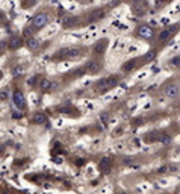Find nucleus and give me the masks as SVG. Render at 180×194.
I'll use <instances>...</instances> for the list:
<instances>
[{
    "mask_svg": "<svg viewBox=\"0 0 180 194\" xmlns=\"http://www.w3.org/2000/svg\"><path fill=\"white\" fill-rule=\"evenodd\" d=\"M35 32H36V27H35L34 25H29V26H26L24 29H23V36H24V38L34 36Z\"/></svg>",
    "mask_w": 180,
    "mask_h": 194,
    "instance_id": "nucleus-15",
    "label": "nucleus"
},
{
    "mask_svg": "<svg viewBox=\"0 0 180 194\" xmlns=\"http://www.w3.org/2000/svg\"><path fill=\"white\" fill-rule=\"evenodd\" d=\"M0 77H2V71H0Z\"/></svg>",
    "mask_w": 180,
    "mask_h": 194,
    "instance_id": "nucleus-28",
    "label": "nucleus"
},
{
    "mask_svg": "<svg viewBox=\"0 0 180 194\" xmlns=\"http://www.w3.org/2000/svg\"><path fill=\"white\" fill-rule=\"evenodd\" d=\"M111 164H112V158H109V156H104V158H102V161H100V170H102L103 173H106L108 170L111 169Z\"/></svg>",
    "mask_w": 180,
    "mask_h": 194,
    "instance_id": "nucleus-11",
    "label": "nucleus"
},
{
    "mask_svg": "<svg viewBox=\"0 0 180 194\" xmlns=\"http://www.w3.org/2000/svg\"><path fill=\"white\" fill-rule=\"evenodd\" d=\"M21 70H23V67H17V68H14V70H12V75H14V76H18V75H21V73H20Z\"/></svg>",
    "mask_w": 180,
    "mask_h": 194,
    "instance_id": "nucleus-21",
    "label": "nucleus"
},
{
    "mask_svg": "<svg viewBox=\"0 0 180 194\" xmlns=\"http://www.w3.org/2000/svg\"><path fill=\"white\" fill-rule=\"evenodd\" d=\"M177 32V27H172V29H163L162 32L159 34V40L162 42H165V41H168L170 38H172V35Z\"/></svg>",
    "mask_w": 180,
    "mask_h": 194,
    "instance_id": "nucleus-8",
    "label": "nucleus"
},
{
    "mask_svg": "<svg viewBox=\"0 0 180 194\" xmlns=\"http://www.w3.org/2000/svg\"><path fill=\"white\" fill-rule=\"evenodd\" d=\"M8 46H9V49H12V50H17V49H20V47L23 46V40H21L20 36H12Z\"/></svg>",
    "mask_w": 180,
    "mask_h": 194,
    "instance_id": "nucleus-9",
    "label": "nucleus"
},
{
    "mask_svg": "<svg viewBox=\"0 0 180 194\" xmlns=\"http://www.w3.org/2000/svg\"><path fill=\"white\" fill-rule=\"evenodd\" d=\"M106 46V41H102V42H98V44H95V47H94V52L95 53H103L104 52V47Z\"/></svg>",
    "mask_w": 180,
    "mask_h": 194,
    "instance_id": "nucleus-19",
    "label": "nucleus"
},
{
    "mask_svg": "<svg viewBox=\"0 0 180 194\" xmlns=\"http://www.w3.org/2000/svg\"><path fill=\"white\" fill-rule=\"evenodd\" d=\"M6 96H8V94H6V91H2V93H0V99H2V100H6V99H8Z\"/></svg>",
    "mask_w": 180,
    "mask_h": 194,
    "instance_id": "nucleus-23",
    "label": "nucleus"
},
{
    "mask_svg": "<svg viewBox=\"0 0 180 194\" xmlns=\"http://www.w3.org/2000/svg\"><path fill=\"white\" fill-rule=\"evenodd\" d=\"M32 120H34V123H36V125H44L47 121V117H45V114H43V112H36Z\"/></svg>",
    "mask_w": 180,
    "mask_h": 194,
    "instance_id": "nucleus-14",
    "label": "nucleus"
},
{
    "mask_svg": "<svg viewBox=\"0 0 180 194\" xmlns=\"http://www.w3.org/2000/svg\"><path fill=\"white\" fill-rule=\"evenodd\" d=\"M171 64L174 67H180V56H176V58H172Z\"/></svg>",
    "mask_w": 180,
    "mask_h": 194,
    "instance_id": "nucleus-20",
    "label": "nucleus"
},
{
    "mask_svg": "<svg viewBox=\"0 0 180 194\" xmlns=\"http://www.w3.org/2000/svg\"><path fill=\"white\" fill-rule=\"evenodd\" d=\"M80 56V50L76 47H67V49H62L55 55V59H71V58H77Z\"/></svg>",
    "mask_w": 180,
    "mask_h": 194,
    "instance_id": "nucleus-2",
    "label": "nucleus"
},
{
    "mask_svg": "<svg viewBox=\"0 0 180 194\" xmlns=\"http://www.w3.org/2000/svg\"><path fill=\"white\" fill-rule=\"evenodd\" d=\"M102 68H103L102 61H98V59H91V61H88L85 64L83 70H86L89 75H95V73H98Z\"/></svg>",
    "mask_w": 180,
    "mask_h": 194,
    "instance_id": "nucleus-4",
    "label": "nucleus"
},
{
    "mask_svg": "<svg viewBox=\"0 0 180 194\" xmlns=\"http://www.w3.org/2000/svg\"><path fill=\"white\" fill-rule=\"evenodd\" d=\"M168 2H171V0H157V3H159V5H163V3H168Z\"/></svg>",
    "mask_w": 180,
    "mask_h": 194,
    "instance_id": "nucleus-26",
    "label": "nucleus"
},
{
    "mask_svg": "<svg viewBox=\"0 0 180 194\" xmlns=\"http://www.w3.org/2000/svg\"><path fill=\"white\" fill-rule=\"evenodd\" d=\"M36 80H38V77H36V76H34V77H32V79H30V80H29V85H34L35 82H36Z\"/></svg>",
    "mask_w": 180,
    "mask_h": 194,
    "instance_id": "nucleus-25",
    "label": "nucleus"
},
{
    "mask_svg": "<svg viewBox=\"0 0 180 194\" xmlns=\"http://www.w3.org/2000/svg\"><path fill=\"white\" fill-rule=\"evenodd\" d=\"M180 94V88L179 85L176 84H170L167 88H165V96L167 97H170V99H177Z\"/></svg>",
    "mask_w": 180,
    "mask_h": 194,
    "instance_id": "nucleus-6",
    "label": "nucleus"
},
{
    "mask_svg": "<svg viewBox=\"0 0 180 194\" xmlns=\"http://www.w3.org/2000/svg\"><path fill=\"white\" fill-rule=\"evenodd\" d=\"M12 100H14V103H15L17 108H20V109L24 108V96H23V93H21L20 90H15V91H14V94H12Z\"/></svg>",
    "mask_w": 180,
    "mask_h": 194,
    "instance_id": "nucleus-7",
    "label": "nucleus"
},
{
    "mask_svg": "<svg viewBox=\"0 0 180 194\" xmlns=\"http://www.w3.org/2000/svg\"><path fill=\"white\" fill-rule=\"evenodd\" d=\"M154 58H156V52H154V50L147 52L146 55H144V62H151Z\"/></svg>",
    "mask_w": 180,
    "mask_h": 194,
    "instance_id": "nucleus-17",
    "label": "nucleus"
},
{
    "mask_svg": "<svg viewBox=\"0 0 180 194\" xmlns=\"http://www.w3.org/2000/svg\"><path fill=\"white\" fill-rule=\"evenodd\" d=\"M6 46H8V44H6L5 41L0 42V53H3V52H5V47H6Z\"/></svg>",
    "mask_w": 180,
    "mask_h": 194,
    "instance_id": "nucleus-22",
    "label": "nucleus"
},
{
    "mask_svg": "<svg viewBox=\"0 0 180 194\" xmlns=\"http://www.w3.org/2000/svg\"><path fill=\"white\" fill-rule=\"evenodd\" d=\"M136 67V59H132V61H129V62H126L123 67H121V70L123 71H130L132 68Z\"/></svg>",
    "mask_w": 180,
    "mask_h": 194,
    "instance_id": "nucleus-16",
    "label": "nucleus"
},
{
    "mask_svg": "<svg viewBox=\"0 0 180 194\" xmlns=\"http://www.w3.org/2000/svg\"><path fill=\"white\" fill-rule=\"evenodd\" d=\"M159 143H162V144H170V141H171V138L168 135H165V134H162V135H159L157 138H156Z\"/></svg>",
    "mask_w": 180,
    "mask_h": 194,
    "instance_id": "nucleus-18",
    "label": "nucleus"
},
{
    "mask_svg": "<svg viewBox=\"0 0 180 194\" xmlns=\"http://www.w3.org/2000/svg\"><path fill=\"white\" fill-rule=\"evenodd\" d=\"M136 36L142 40H151L153 38V29L148 25H141L136 30Z\"/></svg>",
    "mask_w": 180,
    "mask_h": 194,
    "instance_id": "nucleus-5",
    "label": "nucleus"
},
{
    "mask_svg": "<svg viewBox=\"0 0 180 194\" xmlns=\"http://www.w3.org/2000/svg\"><path fill=\"white\" fill-rule=\"evenodd\" d=\"M62 25H64V27L65 29H68V27H73V26L77 25V18L73 17V15H67V17L62 20Z\"/></svg>",
    "mask_w": 180,
    "mask_h": 194,
    "instance_id": "nucleus-13",
    "label": "nucleus"
},
{
    "mask_svg": "<svg viewBox=\"0 0 180 194\" xmlns=\"http://www.w3.org/2000/svg\"><path fill=\"white\" fill-rule=\"evenodd\" d=\"M123 161H124V164H127V165H129V164H132V161H133V159H132V158H129V156H126Z\"/></svg>",
    "mask_w": 180,
    "mask_h": 194,
    "instance_id": "nucleus-24",
    "label": "nucleus"
},
{
    "mask_svg": "<svg viewBox=\"0 0 180 194\" xmlns=\"http://www.w3.org/2000/svg\"><path fill=\"white\" fill-rule=\"evenodd\" d=\"M49 20H50V17H49V14L47 12H40V14H36L34 17V20H32V25L36 27V30L38 29H43L44 26L49 23Z\"/></svg>",
    "mask_w": 180,
    "mask_h": 194,
    "instance_id": "nucleus-3",
    "label": "nucleus"
},
{
    "mask_svg": "<svg viewBox=\"0 0 180 194\" xmlns=\"http://www.w3.org/2000/svg\"><path fill=\"white\" fill-rule=\"evenodd\" d=\"M118 85V77L117 76H109V77H104L102 80H98L97 84H95V88L98 90V91H108V90H111L114 86H117Z\"/></svg>",
    "mask_w": 180,
    "mask_h": 194,
    "instance_id": "nucleus-1",
    "label": "nucleus"
},
{
    "mask_svg": "<svg viewBox=\"0 0 180 194\" xmlns=\"http://www.w3.org/2000/svg\"><path fill=\"white\" fill-rule=\"evenodd\" d=\"M26 46H27V49H29V50H32V52H35V50H38V49H40V42H38V40H36V38H34V36H29V38H27Z\"/></svg>",
    "mask_w": 180,
    "mask_h": 194,
    "instance_id": "nucleus-10",
    "label": "nucleus"
},
{
    "mask_svg": "<svg viewBox=\"0 0 180 194\" xmlns=\"http://www.w3.org/2000/svg\"><path fill=\"white\" fill-rule=\"evenodd\" d=\"M80 2H89V0H80Z\"/></svg>",
    "mask_w": 180,
    "mask_h": 194,
    "instance_id": "nucleus-27",
    "label": "nucleus"
},
{
    "mask_svg": "<svg viewBox=\"0 0 180 194\" xmlns=\"http://www.w3.org/2000/svg\"><path fill=\"white\" fill-rule=\"evenodd\" d=\"M53 82L51 80H49V79H43L41 82H40V90L43 91V93H49L51 88H53Z\"/></svg>",
    "mask_w": 180,
    "mask_h": 194,
    "instance_id": "nucleus-12",
    "label": "nucleus"
}]
</instances>
